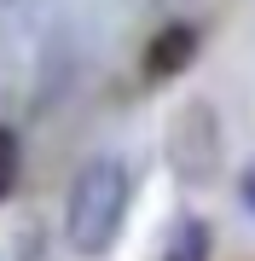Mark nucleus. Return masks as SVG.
<instances>
[{
	"label": "nucleus",
	"instance_id": "nucleus-1",
	"mask_svg": "<svg viewBox=\"0 0 255 261\" xmlns=\"http://www.w3.org/2000/svg\"><path fill=\"white\" fill-rule=\"evenodd\" d=\"M128 197H133V180H128V163L122 157H87L76 168L64 192V238L70 250L99 261L110 255V244L122 238V221H128Z\"/></svg>",
	"mask_w": 255,
	"mask_h": 261
},
{
	"label": "nucleus",
	"instance_id": "nucleus-2",
	"mask_svg": "<svg viewBox=\"0 0 255 261\" xmlns=\"http://www.w3.org/2000/svg\"><path fill=\"white\" fill-rule=\"evenodd\" d=\"M168 163H174V174L186 180V186L215 180V163H220V122H215V111H209L203 99L186 105V111L174 116V128H168Z\"/></svg>",
	"mask_w": 255,
	"mask_h": 261
},
{
	"label": "nucleus",
	"instance_id": "nucleus-3",
	"mask_svg": "<svg viewBox=\"0 0 255 261\" xmlns=\"http://www.w3.org/2000/svg\"><path fill=\"white\" fill-rule=\"evenodd\" d=\"M203 53V29L197 23H186V18H174V23H162L151 41H145V58H139V70H145V82H174L180 70H191V58Z\"/></svg>",
	"mask_w": 255,
	"mask_h": 261
},
{
	"label": "nucleus",
	"instance_id": "nucleus-4",
	"mask_svg": "<svg viewBox=\"0 0 255 261\" xmlns=\"http://www.w3.org/2000/svg\"><path fill=\"white\" fill-rule=\"evenodd\" d=\"M209 255H215V232L197 215H180L162 232V250H157V261H209Z\"/></svg>",
	"mask_w": 255,
	"mask_h": 261
},
{
	"label": "nucleus",
	"instance_id": "nucleus-5",
	"mask_svg": "<svg viewBox=\"0 0 255 261\" xmlns=\"http://www.w3.org/2000/svg\"><path fill=\"white\" fill-rule=\"evenodd\" d=\"M18 174H23V140L0 122V203L18 192Z\"/></svg>",
	"mask_w": 255,
	"mask_h": 261
},
{
	"label": "nucleus",
	"instance_id": "nucleus-6",
	"mask_svg": "<svg viewBox=\"0 0 255 261\" xmlns=\"http://www.w3.org/2000/svg\"><path fill=\"white\" fill-rule=\"evenodd\" d=\"M244 197H249V209H255V174H249V180H244Z\"/></svg>",
	"mask_w": 255,
	"mask_h": 261
}]
</instances>
